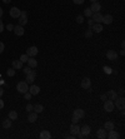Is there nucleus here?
<instances>
[{
	"instance_id": "4c0bfd02",
	"label": "nucleus",
	"mask_w": 125,
	"mask_h": 139,
	"mask_svg": "<svg viewBox=\"0 0 125 139\" xmlns=\"http://www.w3.org/2000/svg\"><path fill=\"white\" fill-rule=\"evenodd\" d=\"M71 122H73V123H78V122H79V118H78V117H75V115H73Z\"/></svg>"
},
{
	"instance_id": "37998d69",
	"label": "nucleus",
	"mask_w": 125,
	"mask_h": 139,
	"mask_svg": "<svg viewBox=\"0 0 125 139\" xmlns=\"http://www.w3.org/2000/svg\"><path fill=\"white\" fill-rule=\"evenodd\" d=\"M6 28H8V30H13V29H14V25L8 24V26H6Z\"/></svg>"
},
{
	"instance_id": "2eb2a0df",
	"label": "nucleus",
	"mask_w": 125,
	"mask_h": 139,
	"mask_svg": "<svg viewBox=\"0 0 125 139\" xmlns=\"http://www.w3.org/2000/svg\"><path fill=\"white\" fill-rule=\"evenodd\" d=\"M29 93L30 94H31V95H38L39 93H40V88H39L38 85H31L29 88Z\"/></svg>"
},
{
	"instance_id": "0eeeda50",
	"label": "nucleus",
	"mask_w": 125,
	"mask_h": 139,
	"mask_svg": "<svg viewBox=\"0 0 125 139\" xmlns=\"http://www.w3.org/2000/svg\"><path fill=\"white\" fill-rule=\"evenodd\" d=\"M38 48L36 47H30L28 50H26V54H28V57H35V55H38Z\"/></svg>"
},
{
	"instance_id": "79ce46f5",
	"label": "nucleus",
	"mask_w": 125,
	"mask_h": 139,
	"mask_svg": "<svg viewBox=\"0 0 125 139\" xmlns=\"http://www.w3.org/2000/svg\"><path fill=\"white\" fill-rule=\"evenodd\" d=\"M3 30H4V24H3V21L0 20V33H1Z\"/></svg>"
},
{
	"instance_id": "cd10ccee",
	"label": "nucleus",
	"mask_w": 125,
	"mask_h": 139,
	"mask_svg": "<svg viewBox=\"0 0 125 139\" xmlns=\"http://www.w3.org/2000/svg\"><path fill=\"white\" fill-rule=\"evenodd\" d=\"M9 119H11V120H15V119H18V113L15 110H11L9 113Z\"/></svg>"
},
{
	"instance_id": "e433bc0d",
	"label": "nucleus",
	"mask_w": 125,
	"mask_h": 139,
	"mask_svg": "<svg viewBox=\"0 0 125 139\" xmlns=\"http://www.w3.org/2000/svg\"><path fill=\"white\" fill-rule=\"evenodd\" d=\"M24 96H25V99H26V100H29L30 98H31V94H30L29 91H26V93H24Z\"/></svg>"
},
{
	"instance_id": "58836bf2",
	"label": "nucleus",
	"mask_w": 125,
	"mask_h": 139,
	"mask_svg": "<svg viewBox=\"0 0 125 139\" xmlns=\"http://www.w3.org/2000/svg\"><path fill=\"white\" fill-rule=\"evenodd\" d=\"M73 1H74V3H75V4H78V5H81L83 3H84V1H85V0H73Z\"/></svg>"
},
{
	"instance_id": "b1692460",
	"label": "nucleus",
	"mask_w": 125,
	"mask_h": 139,
	"mask_svg": "<svg viewBox=\"0 0 125 139\" xmlns=\"http://www.w3.org/2000/svg\"><path fill=\"white\" fill-rule=\"evenodd\" d=\"M104 129H105L106 132L114 129V123H113V122H106L105 124H104Z\"/></svg>"
},
{
	"instance_id": "ddd939ff",
	"label": "nucleus",
	"mask_w": 125,
	"mask_h": 139,
	"mask_svg": "<svg viewBox=\"0 0 125 139\" xmlns=\"http://www.w3.org/2000/svg\"><path fill=\"white\" fill-rule=\"evenodd\" d=\"M81 86L84 89H90V86H92V80L89 79V78H84L81 80Z\"/></svg>"
},
{
	"instance_id": "c85d7f7f",
	"label": "nucleus",
	"mask_w": 125,
	"mask_h": 139,
	"mask_svg": "<svg viewBox=\"0 0 125 139\" xmlns=\"http://www.w3.org/2000/svg\"><path fill=\"white\" fill-rule=\"evenodd\" d=\"M3 127H4L5 129H8V128H10L11 127V119H6L3 122Z\"/></svg>"
},
{
	"instance_id": "ea45409f",
	"label": "nucleus",
	"mask_w": 125,
	"mask_h": 139,
	"mask_svg": "<svg viewBox=\"0 0 125 139\" xmlns=\"http://www.w3.org/2000/svg\"><path fill=\"white\" fill-rule=\"evenodd\" d=\"M33 108H34V105H31V104H28V105H26V110L31 112V110H33Z\"/></svg>"
},
{
	"instance_id": "412c9836",
	"label": "nucleus",
	"mask_w": 125,
	"mask_h": 139,
	"mask_svg": "<svg viewBox=\"0 0 125 139\" xmlns=\"http://www.w3.org/2000/svg\"><path fill=\"white\" fill-rule=\"evenodd\" d=\"M74 115L78 117L79 119H81V118L85 117V112L83 110V109H75V110H74Z\"/></svg>"
},
{
	"instance_id": "c9c22d12",
	"label": "nucleus",
	"mask_w": 125,
	"mask_h": 139,
	"mask_svg": "<svg viewBox=\"0 0 125 139\" xmlns=\"http://www.w3.org/2000/svg\"><path fill=\"white\" fill-rule=\"evenodd\" d=\"M93 35V31H92V29H90V30H86V31H85V36H86V38H90V36H92Z\"/></svg>"
},
{
	"instance_id": "f03ea898",
	"label": "nucleus",
	"mask_w": 125,
	"mask_h": 139,
	"mask_svg": "<svg viewBox=\"0 0 125 139\" xmlns=\"http://www.w3.org/2000/svg\"><path fill=\"white\" fill-rule=\"evenodd\" d=\"M18 20H19V25L24 26V25L28 23V13H26V11H21V13H20V16L18 18Z\"/></svg>"
},
{
	"instance_id": "72a5a7b5",
	"label": "nucleus",
	"mask_w": 125,
	"mask_h": 139,
	"mask_svg": "<svg viewBox=\"0 0 125 139\" xmlns=\"http://www.w3.org/2000/svg\"><path fill=\"white\" fill-rule=\"evenodd\" d=\"M31 70H33V68H30L29 65H28L26 68H24V73H25V74H29V73L31 72Z\"/></svg>"
},
{
	"instance_id": "9b49d317",
	"label": "nucleus",
	"mask_w": 125,
	"mask_h": 139,
	"mask_svg": "<svg viewBox=\"0 0 125 139\" xmlns=\"http://www.w3.org/2000/svg\"><path fill=\"white\" fill-rule=\"evenodd\" d=\"M92 18H93V20H94V23H101V21H103V15L100 14V11L93 13Z\"/></svg>"
},
{
	"instance_id": "a18cd8bd",
	"label": "nucleus",
	"mask_w": 125,
	"mask_h": 139,
	"mask_svg": "<svg viewBox=\"0 0 125 139\" xmlns=\"http://www.w3.org/2000/svg\"><path fill=\"white\" fill-rule=\"evenodd\" d=\"M88 21H89V25H90V26H92V25L94 24V20H93V19H90V20H88Z\"/></svg>"
},
{
	"instance_id": "2f4dec72",
	"label": "nucleus",
	"mask_w": 125,
	"mask_h": 139,
	"mask_svg": "<svg viewBox=\"0 0 125 139\" xmlns=\"http://www.w3.org/2000/svg\"><path fill=\"white\" fill-rule=\"evenodd\" d=\"M84 15H85V16H88V18H89V16H92L93 11L90 10V8H86V9L84 10Z\"/></svg>"
},
{
	"instance_id": "a878e982",
	"label": "nucleus",
	"mask_w": 125,
	"mask_h": 139,
	"mask_svg": "<svg viewBox=\"0 0 125 139\" xmlns=\"http://www.w3.org/2000/svg\"><path fill=\"white\" fill-rule=\"evenodd\" d=\"M13 68L14 69H21L23 68V63L20 60H13Z\"/></svg>"
},
{
	"instance_id": "a19ab883",
	"label": "nucleus",
	"mask_w": 125,
	"mask_h": 139,
	"mask_svg": "<svg viewBox=\"0 0 125 139\" xmlns=\"http://www.w3.org/2000/svg\"><path fill=\"white\" fill-rule=\"evenodd\" d=\"M4 48H5V47H4V44H3V43H0V54L3 53V52H4Z\"/></svg>"
},
{
	"instance_id": "4468645a",
	"label": "nucleus",
	"mask_w": 125,
	"mask_h": 139,
	"mask_svg": "<svg viewBox=\"0 0 125 139\" xmlns=\"http://www.w3.org/2000/svg\"><path fill=\"white\" fill-rule=\"evenodd\" d=\"M119 137H120L119 133H118L116 130H114V129L109 130V133H108V135H106V138H109V139H118Z\"/></svg>"
},
{
	"instance_id": "20e7f679",
	"label": "nucleus",
	"mask_w": 125,
	"mask_h": 139,
	"mask_svg": "<svg viewBox=\"0 0 125 139\" xmlns=\"http://www.w3.org/2000/svg\"><path fill=\"white\" fill-rule=\"evenodd\" d=\"M114 103H113V100H110V99H108V100H105V103H104V109H105L106 112H113L114 110Z\"/></svg>"
},
{
	"instance_id": "423d86ee",
	"label": "nucleus",
	"mask_w": 125,
	"mask_h": 139,
	"mask_svg": "<svg viewBox=\"0 0 125 139\" xmlns=\"http://www.w3.org/2000/svg\"><path fill=\"white\" fill-rule=\"evenodd\" d=\"M106 58L109 59V60H116L118 59V53H116L115 50H108V53H106Z\"/></svg>"
},
{
	"instance_id": "f257e3e1",
	"label": "nucleus",
	"mask_w": 125,
	"mask_h": 139,
	"mask_svg": "<svg viewBox=\"0 0 125 139\" xmlns=\"http://www.w3.org/2000/svg\"><path fill=\"white\" fill-rule=\"evenodd\" d=\"M16 90L19 91V93H26V91H29V86H28V83L26 82H19L18 83V85H16Z\"/></svg>"
},
{
	"instance_id": "dca6fc26",
	"label": "nucleus",
	"mask_w": 125,
	"mask_h": 139,
	"mask_svg": "<svg viewBox=\"0 0 125 139\" xmlns=\"http://www.w3.org/2000/svg\"><path fill=\"white\" fill-rule=\"evenodd\" d=\"M106 135H108V132H106L104 128H101V129H99L98 132H96V137L100 139H105Z\"/></svg>"
},
{
	"instance_id": "39448f33",
	"label": "nucleus",
	"mask_w": 125,
	"mask_h": 139,
	"mask_svg": "<svg viewBox=\"0 0 125 139\" xmlns=\"http://www.w3.org/2000/svg\"><path fill=\"white\" fill-rule=\"evenodd\" d=\"M20 13H21V10H19L18 8H15V6H14V8H11L10 11H9L10 16H11V18H14V19H18V18H19Z\"/></svg>"
},
{
	"instance_id": "8fccbe9b",
	"label": "nucleus",
	"mask_w": 125,
	"mask_h": 139,
	"mask_svg": "<svg viewBox=\"0 0 125 139\" xmlns=\"http://www.w3.org/2000/svg\"><path fill=\"white\" fill-rule=\"evenodd\" d=\"M1 16H3V9L0 8V18H1Z\"/></svg>"
},
{
	"instance_id": "bb28decb",
	"label": "nucleus",
	"mask_w": 125,
	"mask_h": 139,
	"mask_svg": "<svg viewBox=\"0 0 125 139\" xmlns=\"http://www.w3.org/2000/svg\"><path fill=\"white\" fill-rule=\"evenodd\" d=\"M33 110H35V113H41V112L44 110V106L41 105V104H36V105H34V108H33Z\"/></svg>"
},
{
	"instance_id": "de8ad7c7",
	"label": "nucleus",
	"mask_w": 125,
	"mask_h": 139,
	"mask_svg": "<svg viewBox=\"0 0 125 139\" xmlns=\"http://www.w3.org/2000/svg\"><path fill=\"white\" fill-rule=\"evenodd\" d=\"M3 1H4L5 4H9V3H10V1H11V0H3Z\"/></svg>"
},
{
	"instance_id": "f704fd0d",
	"label": "nucleus",
	"mask_w": 125,
	"mask_h": 139,
	"mask_svg": "<svg viewBox=\"0 0 125 139\" xmlns=\"http://www.w3.org/2000/svg\"><path fill=\"white\" fill-rule=\"evenodd\" d=\"M104 72L106 73V74H111V68H109V67H104Z\"/></svg>"
},
{
	"instance_id": "6e6552de",
	"label": "nucleus",
	"mask_w": 125,
	"mask_h": 139,
	"mask_svg": "<svg viewBox=\"0 0 125 139\" xmlns=\"http://www.w3.org/2000/svg\"><path fill=\"white\" fill-rule=\"evenodd\" d=\"M36 78V72L35 70H31L29 74H26V83H33Z\"/></svg>"
},
{
	"instance_id": "09e8293b",
	"label": "nucleus",
	"mask_w": 125,
	"mask_h": 139,
	"mask_svg": "<svg viewBox=\"0 0 125 139\" xmlns=\"http://www.w3.org/2000/svg\"><path fill=\"white\" fill-rule=\"evenodd\" d=\"M101 99H103V100H105V99H106V95H104V94H103V95H101Z\"/></svg>"
},
{
	"instance_id": "a211bd4d",
	"label": "nucleus",
	"mask_w": 125,
	"mask_h": 139,
	"mask_svg": "<svg viewBox=\"0 0 125 139\" xmlns=\"http://www.w3.org/2000/svg\"><path fill=\"white\" fill-rule=\"evenodd\" d=\"M101 23H104V24L106 25H109L113 23V16H111L110 14H108V15H103V21Z\"/></svg>"
},
{
	"instance_id": "1a4fd4ad",
	"label": "nucleus",
	"mask_w": 125,
	"mask_h": 139,
	"mask_svg": "<svg viewBox=\"0 0 125 139\" xmlns=\"http://www.w3.org/2000/svg\"><path fill=\"white\" fill-rule=\"evenodd\" d=\"M13 30H14V33L16 34L18 36H21V35H24V28H23L21 25H19V24L15 25Z\"/></svg>"
},
{
	"instance_id": "473e14b6",
	"label": "nucleus",
	"mask_w": 125,
	"mask_h": 139,
	"mask_svg": "<svg viewBox=\"0 0 125 139\" xmlns=\"http://www.w3.org/2000/svg\"><path fill=\"white\" fill-rule=\"evenodd\" d=\"M76 21L79 24H83L84 23V18H83V15H78L76 16Z\"/></svg>"
},
{
	"instance_id": "7c9ffc66",
	"label": "nucleus",
	"mask_w": 125,
	"mask_h": 139,
	"mask_svg": "<svg viewBox=\"0 0 125 139\" xmlns=\"http://www.w3.org/2000/svg\"><path fill=\"white\" fill-rule=\"evenodd\" d=\"M28 59H29V57H28V54H23V55H21V57H20V62L21 63H26L28 62Z\"/></svg>"
},
{
	"instance_id": "393cba45",
	"label": "nucleus",
	"mask_w": 125,
	"mask_h": 139,
	"mask_svg": "<svg viewBox=\"0 0 125 139\" xmlns=\"http://www.w3.org/2000/svg\"><path fill=\"white\" fill-rule=\"evenodd\" d=\"M108 96L110 98V100H115L116 98H118V94H116L115 90H109L108 91Z\"/></svg>"
},
{
	"instance_id": "f3484780",
	"label": "nucleus",
	"mask_w": 125,
	"mask_h": 139,
	"mask_svg": "<svg viewBox=\"0 0 125 139\" xmlns=\"http://www.w3.org/2000/svg\"><path fill=\"white\" fill-rule=\"evenodd\" d=\"M28 120H29L30 123L36 122V120H38V113H35V112H30L29 115H28Z\"/></svg>"
},
{
	"instance_id": "7ed1b4c3",
	"label": "nucleus",
	"mask_w": 125,
	"mask_h": 139,
	"mask_svg": "<svg viewBox=\"0 0 125 139\" xmlns=\"http://www.w3.org/2000/svg\"><path fill=\"white\" fill-rule=\"evenodd\" d=\"M114 105L118 106V109H119V110H124L125 99H124V98H116V99H115V104H114Z\"/></svg>"
},
{
	"instance_id": "aec40b11",
	"label": "nucleus",
	"mask_w": 125,
	"mask_h": 139,
	"mask_svg": "<svg viewBox=\"0 0 125 139\" xmlns=\"http://www.w3.org/2000/svg\"><path fill=\"white\" fill-rule=\"evenodd\" d=\"M90 130H92V129H90V127H89V125H84L83 128H80V133H81L84 137H86V135L90 134Z\"/></svg>"
},
{
	"instance_id": "9d476101",
	"label": "nucleus",
	"mask_w": 125,
	"mask_h": 139,
	"mask_svg": "<svg viewBox=\"0 0 125 139\" xmlns=\"http://www.w3.org/2000/svg\"><path fill=\"white\" fill-rule=\"evenodd\" d=\"M90 28H92V31H95V33H101L103 31V25L100 23H94Z\"/></svg>"
},
{
	"instance_id": "49530a36",
	"label": "nucleus",
	"mask_w": 125,
	"mask_h": 139,
	"mask_svg": "<svg viewBox=\"0 0 125 139\" xmlns=\"http://www.w3.org/2000/svg\"><path fill=\"white\" fill-rule=\"evenodd\" d=\"M3 94H4V90H3V88H1V86H0V96L3 95Z\"/></svg>"
},
{
	"instance_id": "c756f323",
	"label": "nucleus",
	"mask_w": 125,
	"mask_h": 139,
	"mask_svg": "<svg viewBox=\"0 0 125 139\" xmlns=\"http://www.w3.org/2000/svg\"><path fill=\"white\" fill-rule=\"evenodd\" d=\"M6 74H8V77H14V75H15V69H14V68H10V69H8Z\"/></svg>"
},
{
	"instance_id": "c03bdc74",
	"label": "nucleus",
	"mask_w": 125,
	"mask_h": 139,
	"mask_svg": "<svg viewBox=\"0 0 125 139\" xmlns=\"http://www.w3.org/2000/svg\"><path fill=\"white\" fill-rule=\"evenodd\" d=\"M3 108H4V101L0 99V109H3Z\"/></svg>"
},
{
	"instance_id": "4be33fe9",
	"label": "nucleus",
	"mask_w": 125,
	"mask_h": 139,
	"mask_svg": "<svg viewBox=\"0 0 125 139\" xmlns=\"http://www.w3.org/2000/svg\"><path fill=\"white\" fill-rule=\"evenodd\" d=\"M26 63H28V65H29L30 68H35L36 65H38V62L35 60V58H34V57H30Z\"/></svg>"
},
{
	"instance_id": "5701e85b",
	"label": "nucleus",
	"mask_w": 125,
	"mask_h": 139,
	"mask_svg": "<svg viewBox=\"0 0 125 139\" xmlns=\"http://www.w3.org/2000/svg\"><path fill=\"white\" fill-rule=\"evenodd\" d=\"M39 137H40V139H50V138H51V134L49 133L48 130H43V132L40 133Z\"/></svg>"
},
{
	"instance_id": "3c124183",
	"label": "nucleus",
	"mask_w": 125,
	"mask_h": 139,
	"mask_svg": "<svg viewBox=\"0 0 125 139\" xmlns=\"http://www.w3.org/2000/svg\"><path fill=\"white\" fill-rule=\"evenodd\" d=\"M90 1H92V3H96V1H98V0H90Z\"/></svg>"
},
{
	"instance_id": "6ab92c4d",
	"label": "nucleus",
	"mask_w": 125,
	"mask_h": 139,
	"mask_svg": "<svg viewBox=\"0 0 125 139\" xmlns=\"http://www.w3.org/2000/svg\"><path fill=\"white\" fill-rule=\"evenodd\" d=\"M100 9H101V5L96 1V3H93L92 4V6H90V10H92L93 13H98V11H100Z\"/></svg>"
},
{
	"instance_id": "f8f14e48",
	"label": "nucleus",
	"mask_w": 125,
	"mask_h": 139,
	"mask_svg": "<svg viewBox=\"0 0 125 139\" xmlns=\"http://www.w3.org/2000/svg\"><path fill=\"white\" fill-rule=\"evenodd\" d=\"M70 132H71L73 135H76L79 132H80V127L78 125V123H73L71 125H70Z\"/></svg>"
}]
</instances>
